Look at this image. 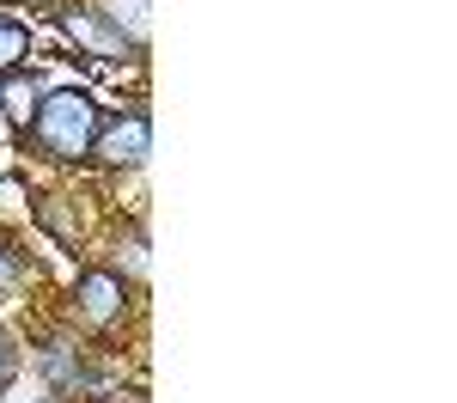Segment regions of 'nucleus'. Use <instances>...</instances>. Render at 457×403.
<instances>
[{
  "label": "nucleus",
  "instance_id": "7",
  "mask_svg": "<svg viewBox=\"0 0 457 403\" xmlns=\"http://www.w3.org/2000/svg\"><path fill=\"white\" fill-rule=\"evenodd\" d=\"M92 13H98V19H104L129 49H141V43H146V25H153L146 0H92Z\"/></svg>",
  "mask_w": 457,
  "mask_h": 403
},
{
  "label": "nucleus",
  "instance_id": "10",
  "mask_svg": "<svg viewBox=\"0 0 457 403\" xmlns=\"http://www.w3.org/2000/svg\"><path fill=\"white\" fill-rule=\"evenodd\" d=\"M12 373H19V355H12V342H0V391L12 385Z\"/></svg>",
  "mask_w": 457,
  "mask_h": 403
},
{
  "label": "nucleus",
  "instance_id": "8",
  "mask_svg": "<svg viewBox=\"0 0 457 403\" xmlns=\"http://www.w3.org/2000/svg\"><path fill=\"white\" fill-rule=\"evenodd\" d=\"M25 55H31V31L19 19H0V73L25 68Z\"/></svg>",
  "mask_w": 457,
  "mask_h": 403
},
{
  "label": "nucleus",
  "instance_id": "9",
  "mask_svg": "<svg viewBox=\"0 0 457 403\" xmlns=\"http://www.w3.org/2000/svg\"><path fill=\"white\" fill-rule=\"evenodd\" d=\"M12 281H25V256H12L0 245V288H12Z\"/></svg>",
  "mask_w": 457,
  "mask_h": 403
},
{
  "label": "nucleus",
  "instance_id": "4",
  "mask_svg": "<svg viewBox=\"0 0 457 403\" xmlns=\"http://www.w3.org/2000/svg\"><path fill=\"white\" fill-rule=\"evenodd\" d=\"M62 31L86 49V55H98V62H129V43L110 31L104 19L92 13V6H79V13H62Z\"/></svg>",
  "mask_w": 457,
  "mask_h": 403
},
{
  "label": "nucleus",
  "instance_id": "2",
  "mask_svg": "<svg viewBox=\"0 0 457 403\" xmlns=\"http://www.w3.org/2000/svg\"><path fill=\"white\" fill-rule=\"evenodd\" d=\"M146 147H153V122H146V110H122V116H104L98 122V135H92V153L86 159H98L104 172H135L146 159Z\"/></svg>",
  "mask_w": 457,
  "mask_h": 403
},
{
  "label": "nucleus",
  "instance_id": "1",
  "mask_svg": "<svg viewBox=\"0 0 457 403\" xmlns=\"http://www.w3.org/2000/svg\"><path fill=\"white\" fill-rule=\"evenodd\" d=\"M98 122H104V105H98L86 86H55V92H43V105H37V116L25 122V135H31V147L43 159L79 165V159L92 153Z\"/></svg>",
  "mask_w": 457,
  "mask_h": 403
},
{
  "label": "nucleus",
  "instance_id": "3",
  "mask_svg": "<svg viewBox=\"0 0 457 403\" xmlns=\"http://www.w3.org/2000/svg\"><path fill=\"white\" fill-rule=\"evenodd\" d=\"M122 312H129V288H122L116 269H86V275L73 281V318H79V324L104 330V324H116Z\"/></svg>",
  "mask_w": 457,
  "mask_h": 403
},
{
  "label": "nucleus",
  "instance_id": "5",
  "mask_svg": "<svg viewBox=\"0 0 457 403\" xmlns=\"http://www.w3.org/2000/svg\"><path fill=\"white\" fill-rule=\"evenodd\" d=\"M31 214H37V226H43L55 245H68V251L86 239V214H79L73 196H43V202H31Z\"/></svg>",
  "mask_w": 457,
  "mask_h": 403
},
{
  "label": "nucleus",
  "instance_id": "6",
  "mask_svg": "<svg viewBox=\"0 0 457 403\" xmlns=\"http://www.w3.org/2000/svg\"><path fill=\"white\" fill-rule=\"evenodd\" d=\"M37 105H43V80H37L31 68L0 73V110H6V122H12V129H25V122L37 116Z\"/></svg>",
  "mask_w": 457,
  "mask_h": 403
}]
</instances>
